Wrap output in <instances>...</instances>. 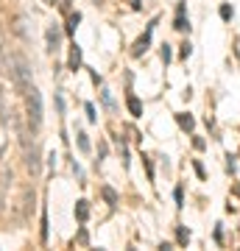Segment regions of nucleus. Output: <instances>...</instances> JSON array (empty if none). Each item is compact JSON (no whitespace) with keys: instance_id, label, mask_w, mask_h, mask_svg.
<instances>
[{"instance_id":"4be33fe9","label":"nucleus","mask_w":240,"mask_h":251,"mask_svg":"<svg viewBox=\"0 0 240 251\" xmlns=\"http://www.w3.org/2000/svg\"><path fill=\"white\" fill-rule=\"evenodd\" d=\"M45 3H48V6H56V0H45Z\"/></svg>"},{"instance_id":"9d476101","label":"nucleus","mask_w":240,"mask_h":251,"mask_svg":"<svg viewBox=\"0 0 240 251\" xmlns=\"http://www.w3.org/2000/svg\"><path fill=\"white\" fill-rule=\"evenodd\" d=\"M76 218H79L81 224H84V221L89 218V206H87V201H79V204H76Z\"/></svg>"},{"instance_id":"f257e3e1","label":"nucleus","mask_w":240,"mask_h":251,"mask_svg":"<svg viewBox=\"0 0 240 251\" xmlns=\"http://www.w3.org/2000/svg\"><path fill=\"white\" fill-rule=\"evenodd\" d=\"M9 73H11V78H14V84H17L20 90H26L31 87V64L26 62V56H20L14 53L9 59Z\"/></svg>"},{"instance_id":"4468645a","label":"nucleus","mask_w":240,"mask_h":251,"mask_svg":"<svg viewBox=\"0 0 240 251\" xmlns=\"http://www.w3.org/2000/svg\"><path fill=\"white\" fill-rule=\"evenodd\" d=\"M76 137H79V148H81L84 153H87V151H89V140H87V134H84V131H79Z\"/></svg>"},{"instance_id":"f8f14e48","label":"nucleus","mask_w":240,"mask_h":251,"mask_svg":"<svg viewBox=\"0 0 240 251\" xmlns=\"http://www.w3.org/2000/svg\"><path fill=\"white\" fill-rule=\"evenodd\" d=\"M176 240L182 243V246H187V240H190V232H187L185 226H179V232H176Z\"/></svg>"},{"instance_id":"39448f33","label":"nucleus","mask_w":240,"mask_h":251,"mask_svg":"<svg viewBox=\"0 0 240 251\" xmlns=\"http://www.w3.org/2000/svg\"><path fill=\"white\" fill-rule=\"evenodd\" d=\"M154 25H157V23H151V25H148V31H145V34L137 39V45H134V50H132L134 56H142L145 50H148V45H151V34H154Z\"/></svg>"},{"instance_id":"aec40b11","label":"nucleus","mask_w":240,"mask_h":251,"mask_svg":"<svg viewBox=\"0 0 240 251\" xmlns=\"http://www.w3.org/2000/svg\"><path fill=\"white\" fill-rule=\"evenodd\" d=\"M79 243H81V246H87V243H89V237H87V232H84V229L79 232Z\"/></svg>"},{"instance_id":"1a4fd4ad","label":"nucleus","mask_w":240,"mask_h":251,"mask_svg":"<svg viewBox=\"0 0 240 251\" xmlns=\"http://www.w3.org/2000/svg\"><path fill=\"white\" fill-rule=\"evenodd\" d=\"M126 103H129V112H132L134 117H140V115H142V103H140V98L129 95V100H126Z\"/></svg>"},{"instance_id":"6ab92c4d","label":"nucleus","mask_w":240,"mask_h":251,"mask_svg":"<svg viewBox=\"0 0 240 251\" xmlns=\"http://www.w3.org/2000/svg\"><path fill=\"white\" fill-rule=\"evenodd\" d=\"M0 73H6V56H3V45H0Z\"/></svg>"},{"instance_id":"f03ea898","label":"nucleus","mask_w":240,"mask_h":251,"mask_svg":"<svg viewBox=\"0 0 240 251\" xmlns=\"http://www.w3.org/2000/svg\"><path fill=\"white\" fill-rule=\"evenodd\" d=\"M28 123L31 128L42 126V95L36 87H28Z\"/></svg>"},{"instance_id":"0eeeda50","label":"nucleus","mask_w":240,"mask_h":251,"mask_svg":"<svg viewBox=\"0 0 240 251\" xmlns=\"http://www.w3.org/2000/svg\"><path fill=\"white\" fill-rule=\"evenodd\" d=\"M67 67H70L73 73H76V70L81 67V48L76 45V42L70 45V59H67Z\"/></svg>"},{"instance_id":"5701e85b","label":"nucleus","mask_w":240,"mask_h":251,"mask_svg":"<svg viewBox=\"0 0 240 251\" xmlns=\"http://www.w3.org/2000/svg\"><path fill=\"white\" fill-rule=\"evenodd\" d=\"M0 112H3V95H0Z\"/></svg>"},{"instance_id":"7ed1b4c3","label":"nucleus","mask_w":240,"mask_h":251,"mask_svg":"<svg viewBox=\"0 0 240 251\" xmlns=\"http://www.w3.org/2000/svg\"><path fill=\"white\" fill-rule=\"evenodd\" d=\"M23 145H26V168L31 173H39L42 171V159H39V143H36V137L28 143V140H23Z\"/></svg>"},{"instance_id":"20e7f679","label":"nucleus","mask_w":240,"mask_h":251,"mask_svg":"<svg viewBox=\"0 0 240 251\" xmlns=\"http://www.w3.org/2000/svg\"><path fill=\"white\" fill-rule=\"evenodd\" d=\"M45 39H48V50H51V53H56V50H59V45H62V28L51 25V28H48V34H45Z\"/></svg>"},{"instance_id":"ddd939ff","label":"nucleus","mask_w":240,"mask_h":251,"mask_svg":"<svg viewBox=\"0 0 240 251\" xmlns=\"http://www.w3.org/2000/svg\"><path fill=\"white\" fill-rule=\"evenodd\" d=\"M104 198H107V204H117V193L112 187H104Z\"/></svg>"},{"instance_id":"6e6552de","label":"nucleus","mask_w":240,"mask_h":251,"mask_svg":"<svg viewBox=\"0 0 240 251\" xmlns=\"http://www.w3.org/2000/svg\"><path fill=\"white\" fill-rule=\"evenodd\" d=\"M179 14H176V25H173V28H176V31H190V23H187V20H185V6H179Z\"/></svg>"},{"instance_id":"f3484780","label":"nucleus","mask_w":240,"mask_h":251,"mask_svg":"<svg viewBox=\"0 0 240 251\" xmlns=\"http://www.w3.org/2000/svg\"><path fill=\"white\" fill-rule=\"evenodd\" d=\"M87 117H89V123H95V120H98V115H95V106H92V103H87Z\"/></svg>"},{"instance_id":"423d86ee","label":"nucleus","mask_w":240,"mask_h":251,"mask_svg":"<svg viewBox=\"0 0 240 251\" xmlns=\"http://www.w3.org/2000/svg\"><path fill=\"white\" fill-rule=\"evenodd\" d=\"M176 123H179V128H182V131H193V128H196V120H193V115H187V112H179Z\"/></svg>"},{"instance_id":"a211bd4d","label":"nucleus","mask_w":240,"mask_h":251,"mask_svg":"<svg viewBox=\"0 0 240 251\" xmlns=\"http://www.w3.org/2000/svg\"><path fill=\"white\" fill-rule=\"evenodd\" d=\"M162 62H165V64H168V62H170V48H168V45L162 48Z\"/></svg>"},{"instance_id":"412c9836","label":"nucleus","mask_w":240,"mask_h":251,"mask_svg":"<svg viewBox=\"0 0 240 251\" xmlns=\"http://www.w3.org/2000/svg\"><path fill=\"white\" fill-rule=\"evenodd\" d=\"M221 17H223V20L232 17V9H229V6H223V9H221Z\"/></svg>"},{"instance_id":"9b49d317","label":"nucleus","mask_w":240,"mask_h":251,"mask_svg":"<svg viewBox=\"0 0 240 251\" xmlns=\"http://www.w3.org/2000/svg\"><path fill=\"white\" fill-rule=\"evenodd\" d=\"M101 98H104V103H107V106L109 109H112V112H115V98H112V92H109V90H104V92H101Z\"/></svg>"},{"instance_id":"2eb2a0df","label":"nucleus","mask_w":240,"mask_h":251,"mask_svg":"<svg viewBox=\"0 0 240 251\" xmlns=\"http://www.w3.org/2000/svg\"><path fill=\"white\" fill-rule=\"evenodd\" d=\"M79 23H81V14H79V11H76V14H70V25H67V31H70V34H73V31H76V25H79Z\"/></svg>"},{"instance_id":"b1692460","label":"nucleus","mask_w":240,"mask_h":251,"mask_svg":"<svg viewBox=\"0 0 240 251\" xmlns=\"http://www.w3.org/2000/svg\"><path fill=\"white\" fill-rule=\"evenodd\" d=\"M235 193H238V196H240V184H238V187H235Z\"/></svg>"},{"instance_id":"dca6fc26","label":"nucleus","mask_w":240,"mask_h":251,"mask_svg":"<svg viewBox=\"0 0 240 251\" xmlns=\"http://www.w3.org/2000/svg\"><path fill=\"white\" fill-rule=\"evenodd\" d=\"M190 53H193V45H190V42H185V45H182V50H179V56H182V59H190Z\"/></svg>"}]
</instances>
